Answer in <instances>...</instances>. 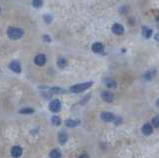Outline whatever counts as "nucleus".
I'll return each instance as SVG.
<instances>
[{
	"mask_svg": "<svg viewBox=\"0 0 159 158\" xmlns=\"http://www.w3.org/2000/svg\"><path fill=\"white\" fill-rule=\"evenodd\" d=\"M62 157V153L59 149H53L50 152V158H61Z\"/></svg>",
	"mask_w": 159,
	"mask_h": 158,
	"instance_id": "obj_16",
	"label": "nucleus"
},
{
	"mask_svg": "<svg viewBox=\"0 0 159 158\" xmlns=\"http://www.w3.org/2000/svg\"><path fill=\"white\" fill-rule=\"evenodd\" d=\"M67 61H66V59L64 58H59L58 61H57V65H58V67L60 69H64V68L67 66Z\"/></svg>",
	"mask_w": 159,
	"mask_h": 158,
	"instance_id": "obj_17",
	"label": "nucleus"
},
{
	"mask_svg": "<svg viewBox=\"0 0 159 158\" xmlns=\"http://www.w3.org/2000/svg\"><path fill=\"white\" fill-rule=\"evenodd\" d=\"M9 68L13 71L14 73H20L21 72V66L17 61H12L10 63Z\"/></svg>",
	"mask_w": 159,
	"mask_h": 158,
	"instance_id": "obj_11",
	"label": "nucleus"
},
{
	"mask_svg": "<svg viewBox=\"0 0 159 158\" xmlns=\"http://www.w3.org/2000/svg\"><path fill=\"white\" fill-rule=\"evenodd\" d=\"M79 158H89V156L86 154V153H84V154H82V155H80Z\"/></svg>",
	"mask_w": 159,
	"mask_h": 158,
	"instance_id": "obj_26",
	"label": "nucleus"
},
{
	"mask_svg": "<svg viewBox=\"0 0 159 158\" xmlns=\"http://www.w3.org/2000/svg\"><path fill=\"white\" fill-rule=\"evenodd\" d=\"M155 40L156 41H158V42H159V32H158V33H156V35H155Z\"/></svg>",
	"mask_w": 159,
	"mask_h": 158,
	"instance_id": "obj_27",
	"label": "nucleus"
},
{
	"mask_svg": "<svg viewBox=\"0 0 159 158\" xmlns=\"http://www.w3.org/2000/svg\"><path fill=\"white\" fill-rule=\"evenodd\" d=\"M52 122H53V124H54V125H56V126H58V125L61 124V119H60L59 116L54 115L53 118H52Z\"/></svg>",
	"mask_w": 159,
	"mask_h": 158,
	"instance_id": "obj_20",
	"label": "nucleus"
},
{
	"mask_svg": "<svg viewBox=\"0 0 159 158\" xmlns=\"http://www.w3.org/2000/svg\"><path fill=\"white\" fill-rule=\"evenodd\" d=\"M49 108L52 113H58L62 108V103L59 100H53L49 105Z\"/></svg>",
	"mask_w": 159,
	"mask_h": 158,
	"instance_id": "obj_3",
	"label": "nucleus"
},
{
	"mask_svg": "<svg viewBox=\"0 0 159 158\" xmlns=\"http://www.w3.org/2000/svg\"><path fill=\"white\" fill-rule=\"evenodd\" d=\"M32 5L34 7H36V8H40L43 5V1H42V0H33Z\"/></svg>",
	"mask_w": 159,
	"mask_h": 158,
	"instance_id": "obj_22",
	"label": "nucleus"
},
{
	"mask_svg": "<svg viewBox=\"0 0 159 158\" xmlns=\"http://www.w3.org/2000/svg\"><path fill=\"white\" fill-rule=\"evenodd\" d=\"M105 84L109 89H116L117 87V83L113 80H105Z\"/></svg>",
	"mask_w": 159,
	"mask_h": 158,
	"instance_id": "obj_15",
	"label": "nucleus"
},
{
	"mask_svg": "<svg viewBox=\"0 0 159 158\" xmlns=\"http://www.w3.org/2000/svg\"><path fill=\"white\" fill-rule=\"evenodd\" d=\"M20 113L22 114H28V113H34V110L31 107H27V108H22V110H20V111H19Z\"/></svg>",
	"mask_w": 159,
	"mask_h": 158,
	"instance_id": "obj_19",
	"label": "nucleus"
},
{
	"mask_svg": "<svg viewBox=\"0 0 159 158\" xmlns=\"http://www.w3.org/2000/svg\"><path fill=\"white\" fill-rule=\"evenodd\" d=\"M152 126L153 127H156V128H158L159 127V115H156L154 118H152Z\"/></svg>",
	"mask_w": 159,
	"mask_h": 158,
	"instance_id": "obj_18",
	"label": "nucleus"
},
{
	"mask_svg": "<svg viewBox=\"0 0 159 158\" xmlns=\"http://www.w3.org/2000/svg\"><path fill=\"white\" fill-rule=\"evenodd\" d=\"M44 39H45V41H47V42H51V38H49L48 35H45V36H44Z\"/></svg>",
	"mask_w": 159,
	"mask_h": 158,
	"instance_id": "obj_25",
	"label": "nucleus"
},
{
	"mask_svg": "<svg viewBox=\"0 0 159 158\" xmlns=\"http://www.w3.org/2000/svg\"><path fill=\"white\" fill-rule=\"evenodd\" d=\"M80 124V120L77 119H68L66 120V126L67 127H76Z\"/></svg>",
	"mask_w": 159,
	"mask_h": 158,
	"instance_id": "obj_14",
	"label": "nucleus"
},
{
	"mask_svg": "<svg viewBox=\"0 0 159 158\" xmlns=\"http://www.w3.org/2000/svg\"><path fill=\"white\" fill-rule=\"evenodd\" d=\"M7 35L11 40H18L23 37L24 31L20 28H16V27H9L7 30Z\"/></svg>",
	"mask_w": 159,
	"mask_h": 158,
	"instance_id": "obj_1",
	"label": "nucleus"
},
{
	"mask_svg": "<svg viewBox=\"0 0 159 158\" xmlns=\"http://www.w3.org/2000/svg\"><path fill=\"white\" fill-rule=\"evenodd\" d=\"M68 141V134L66 131H61L59 133V142L61 144H65Z\"/></svg>",
	"mask_w": 159,
	"mask_h": 158,
	"instance_id": "obj_13",
	"label": "nucleus"
},
{
	"mask_svg": "<svg viewBox=\"0 0 159 158\" xmlns=\"http://www.w3.org/2000/svg\"><path fill=\"white\" fill-rule=\"evenodd\" d=\"M93 86V82H87V83H83V84H77V85L71 87L70 92L73 94H80L87 91V89H90Z\"/></svg>",
	"mask_w": 159,
	"mask_h": 158,
	"instance_id": "obj_2",
	"label": "nucleus"
},
{
	"mask_svg": "<svg viewBox=\"0 0 159 158\" xmlns=\"http://www.w3.org/2000/svg\"><path fill=\"white\" fill-rule=\"evenodd\" d=\"M156 103H157V105H158V107H159V99L157 100V102H156Z\"/></svg>",
	"mask_w": 159,
	"mask_h": 158,
	"instance_id": "obj_28",
	"label": "nucleus"
},
{
	"mask_svg": "<svg viewBox=\"0 0 159 158\" xmlns=\"http://www.w3.org/2000/svg\"><path fill=\"white\" fill-rule=\"evenodd\" d=\"M22 153H23V149H22L20 146H14L12 149H11V154H12V156L15 158L20 157Z\"/></svg>",
	"mask_w": 159,
	"mask_h": 158,
	"instance_id": "obj_10",
	"label": "nucleus"
},
{
	"mask_svg": "<svg viewBox=\"0 0 159 158\" xmlns=\"http://www.w3.org/2000/svg\"><path fill=\"white\" fill-rule=\"evenodd\" d=\"M111 31H112V33L116 34V35H121V34H123V32H124V28H123L122 25L116 23V24H113V25H112Z\"/></svg>",
	"mask_w": 159,
	"mask_h": 158,
	"instance_id": "obj_6",
	"label": "nucleus"
},
{
	"mask_svg": "<svg viewBox=\"0 0 159 158\" xmlns=\"http://www.w3.org/2000/svg\"><path fill=\"white\" fill-rule=\"evenodd\" d=\"M101 99H103V102H111L112 100H113L114 97L111 92L105 91V92H101Z\"/></svg>",
	"mask_w": 159,
	"mask_h": 158,
	"instance_id": "obj_7",
	"label": "nucleus"
},
{
	"mask_svg": "<svg viewBox=\"0 0 159 158\" xmlns=\"http://www.w3.org/2000/svg\"><path fill=\"white\" fill-rule=\"evenodd\" d=\"M44 20H45V22L47 23V24H50L52 22V16L45 15V16H44Z\"/></svg>",
	"mask_w": 159,
	"mask_h": 158,
	"instance_id": "obj_24",
	"label": "nucleus"
},
{
	"mask_svg": "<svg viewBox=\"0 0 159 158\" xmlns=\"http://www.w3.org/2000/svg\"><path fill=\"white\" fill-rule=\"evenodd\" d=\"M142 35H143L144 38L148 39V38L151 37V35H152V30L150 28H148V27L143 26L142 27Z\"/></svg>",
	"mask_w": 159,
	"mask_h": 158,
	"instance_id": "obj_12",
	"label": "nucleus"
},
{
	"mask_svg": "<svg viewBox=\"0 0 159 158\" xmlns=\"http://www.w3.org/2000/svg\"><path fill=\"white\" fill-rule=\"evenodd\" d=\"M100 118L105 122H113L116 115L111 113H108V111H105L100 114Z\"/></svg>",
	"mask_w": 159,
	"mask_h": 158,
	"instance_id": "obj_4",
	"label": "nucleus"
},
{
	"mask_svg": "<svg viewBox=\"0 0 159 158\" xmlns=\"http://www.w3.org/2000/svg\"><path fill=\"white\" fill-rule=\"evenodd\" d=\"M141 131H142V133H143L145 136L151 135L152 132H153V127H152V125L149 124V123H145L143 126H142Z\"/></svg>",
	"mask_w": 159,
	"mask_h": 158,
	"instance_id": "obj_8",
	"label": "nucleus"
},
{
	"mask_svg": "<svg viewBox=\"0 0 159 158\" xmlns=\"http://www.w3.org/2000/svg\"><path fill=\"white\" fill-rule=\"evenodd\" d=\"M103 50H105V48H103V45L101 44L100 42H97V43H94L92 46V51L94 52L95 54H101L103 53Z\"/></svg>",
	"mask_w": 159,
	"mask_h": 158,
	"instance_id": "obj_5",
	"label": "nucleus"
},
{
	"mask_svg": "<svg viewBox=\"0 0 159 158\" xmlns=\"http://www.w3.org/2000/svg\"><path fill=\"white\" fill-rule=\"evenodd\" d=\"M51 92L52 94H64L65 91L61 88H52L51 89Z\"/></svg>",
	"mask_w": 159,
	"mask_h": 158,
	"instance_id": "obj_21",
	"label": "nucleus"
},
{
	"mask_svg": "<svg viewBox=\"0 0 159 158\" xmlns=\"http://www.w3.org/2000/svg\"><path fill=\"white\" fill-rule=\"evenodd\" d=\"M46 61H47V60H46V56L43 55V54H40V55L36 56V58H35V60H34L35 64H36L37 66H40V67L44 66Z\"/></svg>",
	"mask_w": 159,
	"mask_h": 158,
	"instance_id": "obj_9",
	"label": "nucleus"
},
{
	"mask_svg": "<svg viewBox=\"0 0 159 158\" xmlns=\"http://www.w3.org/2000/svg\"><path fill=\"white\" fill-rule=\"evenodd\" d=\"M154 75H155V73H154V72H153V73L148 72V73L146 74V75L144 76V77H145V79H146V80H151V79L153 78V76H154Z\"/></svg>",
	"mask_w": 159,
	"mask_h": 158,
	"instance_id": "obj_23",
	"label": "nucleus"
}]
</instances>
